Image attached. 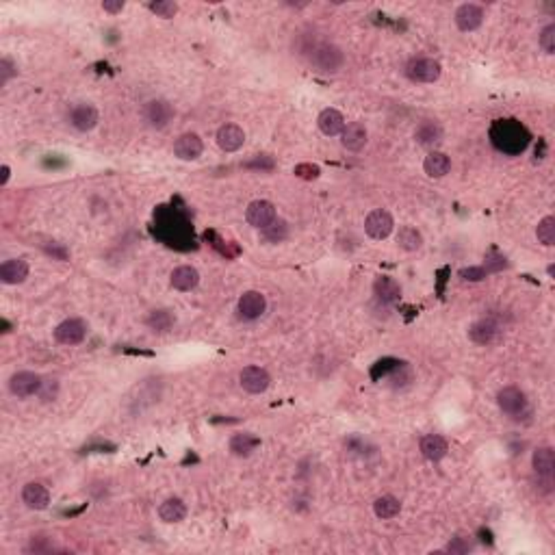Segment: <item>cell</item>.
I'll return each mask as SVG.
<instances>
[{
    "mask_svg": "<svg viewBox=\"0 0 555 555\" xmlns=\"http://www.w3.org/2000/svg\"><path fill=\"white\" fill-rule=\"evenodd\" d=\"M393 230H395V219H393L391 213L384 210V208L371 210L367 215V219H365V233L373 241H384L386 237H391Z\"/></svg>",
    "mask_w": 555,
    "mask_h": 555,
    "instance_id": "cell-5",
    "label": "cell"
},
{
    "mask_svg": "<svg viewBox=\"0 0 555 555\" xmlns=\"http://www.w3.org/2000/svg\"><path fill=\"white\" fill-rule=\"evenodd\" d=\"M185 516H187V506H185V501L183 499H178V497H170V499H165V501L158 506V519L163 521V523H180V521H185Z\"/></svg>",
    "mask_w": 555,
    "mask_h": 555,
    "instance_id": "cell-26",
    "label": "cell"
},
{
    "mask_svg": "<svg viewBox=\"0 0 555 555\" xmlns=\"http://www.w3.org/2000/svg\"><path fill=\"white\" fill-rule=\"evenodd\" d=\"M456 26L462 31V33H473L482 26L484 22V9L479 5H473V3H464L456 9Z\"/></svg>",
    "mask_w": 555,
    "mask_h": 555,
    "instance_id": "cell-13",
    "label": "cell"
},
{
    "mask_svg": "<svg viewBox=\"0 0 555 555\" xmlns=\"http://www.w3.org/2000/svg\"><path fill=\"white\" fill-rule=\"evenodd\" d=\"M41 375L33 373V371H18L9 377V393L18 399H26L33 395H39L41 391Z\"/></svg>",
    "mask_w": 555,
    "mask_h": 555,
    "instance_id": "cell-6",
    "label": "cell"
},
{
    "mask_svg": "<svg viewBox=\"0 0 555 555\" xmlns=\"http://www.w3.org/2000/svg\"><path fill=\"white\" fill-rule=\"evenodd\" d=\"M52 551H59V546L46 538H33L26 546V553H52Z\"/></svg>",
    "mask_w": 555,
    "mask_h": 555,
    "instance_id": "cell-35",
    "label": "cell"
},
{
    "mask_svg": "<svg viewBox=\"0 0 555 555\" xmlns=\"http://www.w3.org/2000/svg\"><path fill=\"white\" fill-rule=\"evenodd\" d=\"M22 504L29 510H46L50 506V490L39 482H29L22 488Z\"/></svg>",
    "mask_w": 555,
    "mask_h": 555,
    "instance_id": "cell-15",
    "label": "cell"
},
{
    "mask_svg": "<svg viewBox=\"0 0 555 555\" xmlns=\"http://www.w3.org/2000/svg\"><path fill=\"white\" fill-rule=\"evenodd\" d=\"M204 152V141L198 133H185L174 141V154L180 161H195Z\"/></svg>",
    "mask_w": 555,
    "mask_h": 555,
    "instance_id": "cell-14",
    "label": "cell"
},
{
    "mask_svg": "<svg viewBox=\"0 0 555 555\" xmlns=\"http://www.w3.org/2000/svg\"><path fill=\"white\" fill-rule=\"evenodd\" d=\"M87 337V323L78 317H70L54 327V339L61 345H81Z\"/></svg>",
    "mask_w": 555,
    "mask_h": 555,
    "instance_id": "cell-8",
    "label": "cell"
},
{
    "mask_svg": "<svg viewBox=\"0 0 555 555\" xmlns=\"http://www.w3.org/2000/svg\"><path fill=\"white\" fill-rule=\"evenodd\" d=\"M531 464H534V471L538 477L551 482L553 479V473H555V454L551 447H538L534 452V458H531Z\"/></svg>",
    "mask_w": 555,
    "mask_h": 555,
    "instance_id": "cell-25",
    "label": "cell"
},
{
    "mask_svg": "<svg viewBox=\"0 0 555 555\" xmlns=\"http://www.w3.org/2000/svg\"><path fill=\"white\" fill-rule=\"evenodd\" d=\"M540 48L546 54L555 52V24H549V26L542 29V33H540Z\"/></svg>",
    "mask_w": 555,
    "mask_h": 555,
    "instance_id": "cell-36",
    "label": "cell"
},
{
    "mask_svg": "<svg viewBox=\"0 0 555 555\" xmlns=\"http://www.w3.org/2000/svg\"><path fill=\"white\" fill-rule=\"evenodd\" d=\"M469 339L475 345H492L499 339V325L492 319H479L469 327Z\"/></svg>",
    "mask_w": 555,
    "mask_h": 555,
    "instance_id": "cell-19",
    "label": "cell"
},
{
    "mask_svg": "<svg viewBox=\"0 0 555 555\" xmlns=\"http://www.w3.org/2000/svg\"><path fill=\"white\" fill-rule=\"evenodd\" d=\"M397 243L406 252H417V250L423 248V235L412 226H402L399 233H397Z\"/></svg>",
    "mask_w": 555,
    "mask_h": 555,
    "instance_id": "cell-30",
    "label": "cell"
},
{
    "mask_svg": "<svg viewBox=\"0 0 555 555\" xmlns=\"http://www.w3.org/2000/svg\"><path fill=\"white\" fill-rule=\"evenodd\" d=\"M148 7L152 14H156L158 18H165V20H170L178 14V5L174 0H154V3H150Z\"/></svg>",
    "mask_w": 555,
    "mask_h": 555,
    "instance_id": "cell-34",
    "label": "cell"
},
{
    "mask_svg": "<svg viewBox=\"0 0 555 555\" xmlns=\"http://www.w3.org/2000/svg\"><path fill=\"white\" fill-rule=\"evenodd\" d=\"M237 310H239V317H241V319L254 321V319L263 317V312L267 310V300H265V295L258 293V291H245V293L239 297Z\"/></svg>",
    "mask_w": 555,
    "mask_h": 555,
    "instance_id": "cell-12",
    "label": "cell"
},
{
    "mask_svg": "<svg viewBox=\"0 0 555 555\" xmlns=\"http://www.w3.org/2000/svg\"><path fill=\"white\" fill-rule=\"evenodd\" d=\"M29 278V263L24 258H9L0 265V282L3 285H22Z\"/></svg>",
    "mask_w": 555,
    "mask_h": 555,
    "instance_id": "cell-16",
    "label": "cell"
},
{
    "mask_svg": "<svg viewBox=\"0 0 555 555\" xmlns=\"http://www.w3.org/2000/svg\"><path fill=\"white\" fill-rule=\"evenodd\" d=\"M369 141V131L365 124L360 122H352V124H345L343 133H341V143L345 150L350 152H360Z\"/></svg>",
    "mask_w": 555,
    "mask_h": 555,
    "instance_id": "cell-18",
    "label": "cell"
},
{
    "mask_svg": "<svg viewBox=\"0 0 555 555\" xmlns=\"http://www.w3.org/2000/svg\"><path fill=\"white\" fill-rule=\"evenodd\" d=\"M260 233H263V237H265L269 243H280V241L287 239V235H289V226H287V221L275 219L269 228H265V230H260Z\"/></svg>",
    "mask_w": 555,
    "mask_h": 555,
    "instance_id": "cell-33",
    "label": "cell"
},
{
    "mask_svg": "<svg viewBox=\"0 0 555 555\" xmlns=\"http://www.w3.org/2000/svg\"><path fill=\"white\" fill-rule=\"evenodd\" d=\"M373 293L382 304H397L402 300V287L388 275H380L373 282Z\"/></svg>",
    "mask_w": 555,
    "mask_h": 555,
    "instance_id": "cell-23",
    "label": "cell"
},
{
    "mask_svg": "<svg viewBox=\"0 0 555 555\" xmlns=\"http://www.w3.org/2000/svg\"><path fill=\"white\" fill-rule=\"evenodd\" d=\"M217 146L224 150V152H237L243 148L245 143V133L241 126L237 124H224L219 131H217Z\"/></svg>",
    "mask_w": 555,
    "mask_h": 555,
    "instance_id": "cell-17",
    "label": "cell"
},
{
    "mask_svg": "<svg viewBox=\"0 0 555 555\" xmlns=\"http://www.w3.org/2000/svg\"><path fill=\"white\" fill-rule=\"evenodd\" d=\"M419 449H421V454H423L425 460H429V462H440L442 458L447 456L449 445H447V440L442 438V436H438V434H427V436L421 438Z\"/></svg>",
    "mask_w": 555,
    "mask_h": 555,
    "instance_id": "cell-20",
    "label": "cell"
},
{
    "mask_svg": "<svg viewBox=\"0 0 555 555\" xmlns=\"http://www.w3.org/2000/svg\"><path fill=\"white\" fill-rule=\"evenodd\" d=\"M440 72V63L432 57H414L406 66V76L412 83H436Z\"/></svg>",
    "mask_w": 555,
    "mask_h": 555,
    "instance_id": "cell-7",
    "label": "cell"
},
{
    "mask_svg": "<svg viewBox=\"0 0 555 555\" xmlns=\"http://www.w3.org/2000/svg\"><path fill=\"white\" fill-rule=\"evenodd\" d=\"M497 406L506 417L521 421L523 417L529 414V402L527 395L521 391L519 386H504L501 391L497 393Z\"/></svg>",
    "mask_w": 555,
    "mask_h": 555,
    "instance_id": "cell-3",
    "label": "cell"
},
{
    "mask_svg": "<svg viewBox=\"0 0 555 555\" xmlns=\"http://www.w3.org/2000/svg\"><path fill=\"white\" fill-rule=\"evenodd\" d=\"M16 74H18V70L11 59H7V57L0 59V85H7Z\"/></svg>",
    "mask_w": 555,
    "mask_h": 555,
    "instance_id": "cell-38",
    "label": "cell"
},
{
    "mask_svg": "<svg viewBox=\"0 0 555 555\" xmlns=\"http://www.w3.org/2000/svg\"><path fill=\"white\" fill-rule=\"evenodd\" d=\"M536 237L546 248L555 245V217L553 215H546L544 219H540V224L536 228Z\"/></svg>",
    "mask_w": 555,
    "mask_h": 555,
    "instance_id": "cell-32",
    "label": "cell"
},
{
    "mask_svg": "<svg viewBox=\"0 0 555 555\" xmlns=\"http://www.w3.org/2000/svg\"><path fill=\"white\" fill-rule=\"evenodd\" d=\"M447 551H449V553H469V551H473V544L467 542L462 536H458V538H454V540L447 544Z\"/></svg>",
    "mask_w": 555,
    "mask_h": 555,
    "instance_id": "cell-40",
    "label": "cell"
},
{
    "mask_svg": "<svg viewBox=\"0 0 555 555\" xmlns=\"http://www.w3.org/2000/svg\"><path fill=\"white\" fill-rule=\"evenodd\" d=\"M141 116H143L146 126H150L154 131H163L165 126H170V122L176 116V111H174L172 102L163 100V98H154V100H148L143 104Z\"/></svg>",
    "mask_w": 555,
    "mask_h": 555,
    "instance_id": "cell-4",
    "label": "cell"
},
{
    "mask_svg": "<svg viewBox=\"0 0 555 555\" xmlns=\"http://www.w3.org/2000/svg\"><path fill=\"white\" fill-rule=\"evenodd\" d=\"M170 282L176 291H183V293L193 291L200 285V271L191 265H180L172 271Z\"/></svg>",
    "mask_w": 555,
    "mask_h": 555,
    "instance_id": "cell-21",
    "label": "cell"
},
{
    "mask_svg": "<svg viewBox=\"0 0 555 555\" xmlns=\"http://www.w3.org/2000/svg\"><path fill=\"white\" fill-rule=\"evenodd\" d=\"M308 61L319 74H337L345 66V52L337 44L321 41L308 50Z\"/></svg>",
    "mask_w": 555,
    "mask_h": 555,
    "instance_id": "cell-2",
    "label": "cell"
},
{
    "mask_svg": "<svg viewBox=\"0 0 555 555\" xmlns=\"http://www.w3.org/2000/svg\"><path fill=\"white\" fill-rule=\"evenodd\" d=\"M258 445H260V438H256L254 434H235L230 438V454L239 458H248L256 452Z\"/></svg>",
    "mask_w": 555,
    "mask_h": 555,
    "instance_id": "cell-29",
    "label": "cell"
},
{
    "mask_svg": "<svg viewBox=\"0 0 555 555\" xmlns=\"http://www.w3.org/2000/svg\"><path fill=\"white\" fill-rule=\"evenodd\" d=\"M239 384H241V388L245 393H250V395H260V393H265L267 388H269V384H271V377H269V373L263 369V367H245L241 373H239Z\"/></svg>",
    "mask_w": 555,
    "mask_h": 555,
    "instance_id": "cell-11",
    "label": "cell"
},
{
    "mask_svg": "<svg viewBox=\"0 0 555 555\" xmlns=\"http://www.w3.org/2000/svg\"><path fill=\"white\" fill-rule=\"evenodd\" d=\"M57 393H59V382L57 380H44L41 391H39L41 402H52L54 397H57Z\"/></svg>",
    "mask_w": 555,
    "mask_h": 555,
    "instance_id": "cell-37",
    "label": "cell"
},
{
    "mask_svg": "<svg viewBox=\"0 0 555 555\" xmlns=\"http://www.w3.org/2000/svg\"><path fill=\"white\" fill-rule=\"evenodd\" d=\"M124 0H104V3H102V9L106 11V14H122L124 11Z\"/></svg>",
    "mask_w": 555,
    "mask_h": 555,
    "instance_id": "cell-42",
    "label": "cell"
},
{
    "mask_svg": "<svg viewBox=\"0 0 555 555\" xmlns=\"http://www.w3.org/2000/svg\"><path fill=\"white\" fill-rule=\"evenodd\" d=\"M245 219H248L250 226H254L258 230H265L278 219V213H275V206L269 200H254L245 208Z\"/></svg>",
    "mask_w": 555,
    "mask_h": 555,
    "instance_id": "cell-9",
    "label": "cell"
},
{
    "mask_svg": "<svg viewBox=\"0 0 555 555\" xmlns=\"http://www.w3.org/2000/svg\"><path fill=\"white\" fill-rule=\"evenodd\" d=\"M490 139L497 150L510 156L521 154L529 146V133L516 120H497L490 128Z\"/></svg>",
    "mask_w": 555,
    "mask_h": 555,
    "instance_id": "cell-1",
    "label": "cell"
},
{
    "mask_svg": "<svg viewBox=\"0 0 555 555\" xmlns=\"http://www.w3.org/2000/svg\"><path fill=\"white\" fill-rule=\"evenodd\" d=\"M414 139L419 146L423 148H436L440 141H442V126L438 122H432V120H425L417 126L414 131Z\"/></svg>",
    "mask_w": 555,
    "mask_h": 555,
    "instance_id": "cell-27",
    "label": "cell"
},
{
    "mask_svg": "<svg viewBox=\"0 0 555 555\" xmlns=\"http://www.w3.org/2000/svg\"><path fill=\"white\" fill-rule=\"evenodd\" d=\"M506 267V258L504 256H492V254H488L486 256V273H490V271H499V269H504Z\"/></svg>",
    "mask_w": 555,
    "mask_h": 555,
    "instance_id": "cell-41",
    "label": "cell"
},
{
    "mask_svg": "<svg viewBox=\"0 0 555 555\" xmlns=\"http://www.w3.org/2000/svg\"><path fill=\"white\" fill-rule=\"evenodd\" d=\"M486 275H488V273H486L484 267H469V269H462V271H460L462 280H471V282H479V280H484Z\"/></svg>",
    "mask_w": 555,
    "mask_h": 555,
    "instance_id": "cell-39",
    "label": "cell"
},
{
    "mask_svg": "<svg viewBox=\"0 0 555 555\" xmlns=\"http://www.w3.org/2000/svg\"><path fill=\"white\" fill-rule=\"evenodd\" d=\"M176 323V317L170 310H154L150 312V317L146 319V325L152 332H170L172 325Z\"/></svg>",
    "mask_w": 555,
    "mask_h": 555,
    "instance_id": "cell-31",
    "label": "cell"
},
{
    "mask_svg": "<svg viewBox=\"0 0 555 555\" xmlns=\"http://www.w3.org/2000/svg\"><path fill=\"white\" fill-rule=\"evenodd\" d=\"M402 512V501L397 497L393 494H384V497H377L373 501V514L382 521H388V519H395L397 514Z\"/></svg>",
    "mask_w": 555,
    "mask_h": 555,
    "instance_id": "cell-28",
    "label": "cell"
},
{
    "mask_svg": "<svg viewBox=\"0 0 555 555\" xmlns=\"http://www.w3.org/2000/svg\"><path fill=\"white\" fill-rule=\"evenodd\" d=\"M68 120H70L72 128H76L78 133H89V131H93V128L98 126L100 113H98V108H96L93 104L81 102V104H74V106H72Z\"/></svg>",
    "mask_w": 555,
    "mask_h": 555,
    "instance_id": "cell-10",
    "label": "cell"
},
{
    "mask_svg": "<svg viewBox=\"0 0 555 555\" xmlns=\"http://www.w3.org/2000/svg\"><path fill=\"white\" fill-rule=\"evenodd\" d=\"M423 170H425V174H427L429 178H442V176H447L449 170H452V158H449L445 152L434 150V152H429V154L425 156Z\"/></svg>",
    "mask_w": 555,
    "mask_h": 555,
    "instance_id": "cell-24",
    "label": "cell"
},
{
    "mask_svg": "<svg viewBox=\"0 0 555 555\" xmlns=\"http://www.w3.org/2000/svg\"><path fill=\"white\" fill-rule=\"evenodd\" d=\"M317 126L325 137H337L345 128V118L337 108H323L317 118Z\"/></svg>",
    "mask_w": 555,
    "mask_h": 555,
    "instance_id": "cell-22",
    "label": "cell"
},
{
    "mask_svg": "<svg viewBox=\"0 0 555 555\" xmlns=\"http://www.w3.org/2000/svg\"><path fill=\"white\" fill-rule=\"evenodd\" d=\"M9 178H11V170H9V165H3V168H0V185H7L9 183Z\"/></svg>",
    "mask_w": 555,
    "mask_h": 555,
    "instance_id": "cell-43",
    "label": "cell"
}]
</instances>
